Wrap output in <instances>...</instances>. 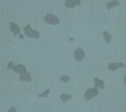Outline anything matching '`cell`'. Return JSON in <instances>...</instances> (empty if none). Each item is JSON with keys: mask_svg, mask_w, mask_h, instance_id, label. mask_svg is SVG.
<instances>
[{"mask_svg": "<svg viewBox=\"0 0 126 112\" xmlns=\"http://www.w3.org/2000/svg\"><path fill=\"white\" fill-rule=\"evenodd\" d=\"M44 21L47 23V24H51V25H57L60 21H59V18L56 17L54 13H47L45 15V18H44Z\"/></svg>", "mask_w": 126, "mask_h": 112, "instance_id": "1", "label": "cell"}, {"mask_svg": "<svg viewBox=\"0 0 126 112\" xmlns=\"http://www.w3.org/2000/svg\"><path fill=\"white\" fill-rule=\"evenodd\" d=\"M98 93H99V90L98 88H90V90H87L86 91V100H90V99H93L94 96H98Z\"/></svg>", "mask_w": 126, "mask_h": 112, "instance_id": "2", "label": "cell"}, {"mask_svg": "<svg viewBox=\"0 0 126 112\" xmlns=\"http://www.w3.org/2000/svg\"><path fill=\"white\" fill-rule=\"evenodd\" d=\"M9 27H11V31L15 35V36H20V33H21V28H20V25L18 24H15V23H11L9 24Z\"/></svg>", "mask_w": 126, "mask_h": 112, "instance_id": "3", "label": "cell"}, {"mask_svg": "<svg viewBox=\"0 0 126 112\" xmlns=\"http://www.w3.org/2000/svg\"><path fill=\"white\" fill-rule=\"evenodd\" d=\"M84 51L81 50V48H77L75 50V54H74V57H75V60H78V61H81V60H84Z\"/></svg>", "mask_w": 126, "mask_h": 112, "instance_id": "4", "label": "cell"}, {"mask_svg": "<svg viewBox=\"0 0 126 112\" xmlns=\"http://www.w3.org/2000/svg\"><path fill=\"white\" fill-rule=\"evenodd\" d=\"M120 67H125L123 63H110V64H108L110 70H116V69H120Z\"/></svg>", "mask_w": 126, "mask_h": 112, "instance_id": "5", "label": "cell"}, {"mask_svg": "<svg viewBox=\"0 0 126 112\" xmlns=\"http://www.w3.org/2000/svg\"><path fill=\"white\" fill-rule=\"evenodd\" d=\"M20 79H21V81H24V82H29V81H32V75L29 72H24V73L20 75Z\"/></svg>", "mask_w": 126, "mask_h": 112, "instance_id": "6", "label": "cell"}, {"mask_svg": "<svg viewBox=\"0 0 126 112\" xmlns=\"http://www.w3.org/2000/svg\"><path fill=\"white\" fill-rule=\"evenodd\" d=\"M14 72H17V73L21 75V73H24V72H27V70H26V67H24L23 64H18V66H15V67H14Z\"/></svg>", "mask_w": 126, "mask_h": 112, "instance_id": "7", "label": "cell"}, {"mask_svg": "<svg viewBox=\"0 0 126 112\" xmlns=\"http://www.w3.org/2000/svg\"><path fill=\"white\" fill-rule=\"evenodd\" d=\"M94 84H96V88L99 90V88H104V81H102V79H99V78H94Z\"/></svg>", "mask_w": 126, "mask_h": 112, "instance_id": "8", "label": "cell"}, {"mask_svg": "<svg viewBox=\"0 0 126 112\" xmlns=\"http://www.w3.org/2000/svg\"><path fill=\"white\" fill-rule=\"evenodd\" d=\"M114 6H119V0H113V2H110V3L107 5L108 9H111V8H114Z\"/></svg>", "mask_w": 126, "mask_h": 112, "instance_id": "9", "label": "cell"}, {"mask_svg": "<svg viewBox=\"0 0 126 112\" xmlns=\"http://www.w3.org/2000/svg\"><path fill=\"white\" fill-rule=\"evenodd\" d=\"M104 39H105L107 43H110V42H111V35H110L108 31H104Z\"/></svg>", "mask_w": 126, "mask_h": 112, "instance_id": "10", "label": "cell"}, {"mask_svg": "<svg viewBox=\"0 0 126 112\" xmlns=\"http://www.w3.org/2000/svg\"><path fill=\"white\" fill-rule=\"evenodd\" d=\"M29 37L38 39V37H39V31H38V30H32V33H30V36H29Z\"/></svg>", "mask_w": 126, "mask_h": 112, "instance_id": "11", "label": "cell"}, {"mask_svg": "<svg viewBox=\"0 0 126 112\" xmlns=\"http://www.w3.org/2000/svg\"><path fill=\"white\" fill-rule=\"evenodd\" d=\"M65 6H66V8H75L74 0H66V2H65Z\"/></svg>", "mask_w": 126, "mask_h": 112, "instance_id": "12", "label": "cell"}, {"mask_svg": "<svg viewBox=\"0 0 126 112\" xmlns=\"http://www.w3.org/2000/svg\"><path fill=\"white\" fill-rule=\"evenodd\" d=\"M32 30H33V28H32L30 25H26V27H24V33H26V36H30Z\"/></svg>", "mask_w": 126, "mask_h": 112, "instance_id": "13", "label": "cell"}, {"mask_svg": "<svg viewBox=\"0 0 126 112\" xmlns=\"http://www.w3.org/2000/svg\"><path fill=\"white\" fill-rule=\"evenodd\" d=\"M71 97H72V96H69V94H62V96H60V99H62L63 102H66V100H71Z\"/></svg>", "mask_w": 126, "mask_h": 112, "instance_id": "14", "label": "cell"}, {"mask_svg": "<svg viewBox=\"0 0 126 112\" xmlns=\"http://www.w3.org/2000/svg\"><path fill=\"white\" fill-rule=\"evenodd\" d=\"M60 79H62V82H69V81H71V78H69V76H66V75H63Z\"/></svg>", "mask_w": 126, "mask_h": 112, "instance_id": "15", "label": "cell"}, {"mask_svg": "<svg viewBox=\"0 0 126 112\" xmlns=\"http://www.w3.org/2000/svg\"><path fill=\"white\" fill-rule=\"evenodd\" d=\"M48 94H50V90H45V91L41 94V97H45V96H48Z\"/></svg>", "mask_w": 126, "mask_h": 112, "instance_id": "16", "label": "cell"}, {"mask_svg": "<svg viewBox=\"0 0 126 112\" xmlns=\"http://www.w3.org/2000/svg\"><path fill=\"white\" fill-rule=\"evenodd\" d=\"M8 67H9V69H12V70H14V67H15V64H14V63H9V64H8Z\"/></svg>", "mask_w": 126, "mask_h": 112, "instance_id": "17", "label": "cell"}, {"mask_svg": "<svg viewBox=\"0 0 126 112\" xmlns=\"http://www.w3.org/2000/svg\"><path fill=\"white\" fill-rule=\"evenodd\" d=\"M74 3H75V6H77V5H80V3H81V0H74Z\"/></svg>", "mask_w": 126, "mask_h": 112, "instance_id": "18", "label": "cell"}, {"mask_svg": "<svg viewBox=\"0 0 126 112\" xmlns=\"http://www.w3.org/2000/svg\"><path fill=\"white\" fill-rule=\"evenodd\" d=\"M9 112H17V109H15V108H11V111Z\"/></svg>", "mask_w": 126, "mask_h": 112, "instance_id": "19", "label": "cell"}, {"mask_svg": "<svg viewBox=\"0 0 126 112\" xmlns=\"http://www.w3.org/2000/svg\"><path fill=\"white\" fill-rule=\"evenodd\" d=\"M123 81H125V84H126V75H125V78H123Z\"/></svg>", "mask_w": 126, "mask_h": 112, "instance_id": "20", "label": "cell"}]
</instances>
